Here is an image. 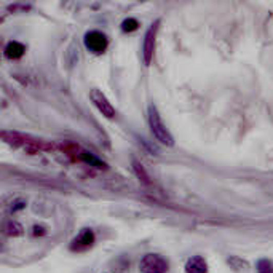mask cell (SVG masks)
I'll return each instance as SVG.
<instances>
[{"label":"cell","mask_w":273,"mask_h":273,"mask_svg":"<svg viewBox=\"0 0 273 273\" xmlns=\"http://www.w3.org/2000/svg\"><path fill=\"white\" fill-rule=\"evenodd\" d=\"M157 31H158V21H155L149 29L146 35H144V45H142V54H144V63L150 64L153 51H155V38H157Z\"/></svg>","instance_id":"5b68a950"},{"label":"cell","mask_w":273,"mask_h":273,"mask_svg":"<svg viewBox=\"0 0 273 273\" xmlns=\"http://www.w3.org/2000/svg\"><path fill=\"white\" fill-rule=\"evenodd\" d=\"M94 243V233L91 228H85L83 232L72 241L70 244V249L72 251H83V249H88L93 246Z\"/></svg>","instance_id":"52a82bcc"},{"label":"cell","mask_w":273,"mask_h":273,"mask_svg":"<svg viewBox=\"0 0 273 273\" xmlns=\"http://www.w3.org/2000/svg\"><path fill=\"white\" fill-rule=\"evenodd\" d=\"M138 27H139V23L134 18H128L122 23V31L123 32H134Z\"/></svg>","instance_id":"4fadbf2b"},{"label":"cell","mask_w":273,"mask_h":273,"mask_svg":"<svg viewBox=\"0 0 273 273\" xmlns=\"http://www.w3.org/2000/svg\"><path fill=\"white\" fill-rule=\"evenodd\" d=\"M5 233L10 237H18L23 233V225L16 221H10L5 224Z\"/></svg>","instance_id":"7c38bea8"},{"label":"cell","mask_w":273,"mask_h":273,"mask_svg":"<svg viewBox=\"0 0 273 273\" xmlns=\"http://www.w3.org/2000/svg\"><path fill=\"white\" fill-rule=\"evenodd\" d=\"M85 47L88 48L91 53H94V54H103L107 50V47H109V40H107V37L103 32L90 31V32H86V35H85Z\"/></svg>","instance_id":"277c9868"},{"label":"cell","mask_w":273,"mask_h":273,"mask_svg":"<svg viewBox=\"0 0 273 273\" xmlns=\"http://www.w3.org/2000/svg\"><path fill=\"white\" fill-rule=\"evenodd\" d=\"M26 48L23 43L16 42V40H11L7 43V47H5V56L8 57V60H20V57L24 54Z\"/></svg>","instance_id":"9c48e42d"},{"label":"cell","mask_w":273,"mask_h":273,"mask_svg":"<svg viewBox=\"0 0 273 273\" xmlns=\"http://www.w3.org/2000/svg\"><path fill=\"white\" fill-rule=\"evenodd\" d=\"M133 169H134L136 176H138V179H139L141 182H144L146 185L150 184V178H149V174H147V171L144 169V166H142L138 160H133Z\"/></svg>","instance_id":"8fae6325"},{"label":"cell","mask_w":273,"mask_h":273,"mask_svg":"<svg viewBox=\"0 0 273 273\" xmlns=\"http://www.w3.org/2000/svg\"><path fill=\"white\" fill-rule=\"evenodd\" d=\"M45 233V228L43 227H34V235H43Z\"/></svg>","instance_id":"9a60e30c"},{"label":"cell","mask_w":273,"mask_h":273,"mask_svg":"<svg viewBox=\"0 0 273 273\" xmlns=\"http://www.w3.org/2000/svg\"><path fill=\"white\" fill-rule=\"evenodd\" d=\"M169 264L160 254H146L139 262L141 273H166Z\"/></svg>","instance_id":"3957f363"},{"label":"cell","mask_w":273,"mask_h":273,"mask_svg":"<svg viewBox=\"0 0 273 273\" xmlns=\"http://www.w3.org/2000/svg\"><path fill=\"white\" fill-rule=\"evenodd\" d=\"M90 98L93 101V104L96 106V109L104 115V117L107 119H113L115 117V109L113 106L109 103V99L106 98V94L103 91H99V90H93L90 93Z\"/></svg>","instance_id":"8992f818"},{"label":"cell","mask_w":273,"mask_h":273,"mask_svg":"<svg viewBox=\"0 0 273 273\" xmlns=\"http://www.w3.org/2000/svg\"><path fill=\"white\" fill-rule=\"evenodd\" d=\"M79 160H80V162H85L86 165H90V166H94V168H98V169H106V168H107V165H106L103 160H99V158H96L93 153L86 152V150H82V152H80Z\"/></svg>","instance_id":"30bf717a"},{"label":"cell","mask_w":273,"mask_h":273,"mask_svg":"<svg viewBox=\"0 0 273 273\" xmlns=\"http://www.w3.org/2000/svg\"><path fill=\"white\" fill-rule=\"evenodd\" d=\"M149 126H150V131L153 134V138L163 144V146H168L171 147L172 144H174V139H172L171 133L168 131V128L165 126L160 113H158L157 107L155 106H150L149 107Z\"/></svg>","instance_id":"7a4b0ae2"},{"label":"cell","mask_w":273,"mask_h":273,"mask_svg":"<svg viewBox=\"0 0 273 273\" xmlns=\"http://www.w3.org/2000/svg\"><path fill=\"white\" fill-rule=\"evenodd\" d=\"M185 271L187 273H208V264L201 256H193L187 261Z\"/></svg>","instance_id":"ba28073f"},{"label":"cell","mask_w":273,"mask_h":273,"mask_svg":"<svg viewBox=\"0 0 273 273\" xmlns=\"http://www.w3.org/2000/svg\"><path fill=\"white\" fill-rule=\"evenodd\" d=\"M2 138L4 141H7L8 144H13V146H20L24 150H27L29 153H37L42 150H54L56 147L50 142L40 141L31 136H24L20 133H13V131H2Z\"/></svg>","instance_id":"6da1fadb"},{"label":"cell","mask_w":273,"mask_h":273,"mask_svg":"<svg viewBox=\"0 0 273 273\" xmlns=\"http://www.w3.org/2000/svg\"><path fill=\"white\" fill-rule=\"evenodd\" d=\"M257 273H273V265H271V262L265 261V259L259 261V262H257Z\"/></svg>","instance_id":"5bb4252c"}]
</instances>
